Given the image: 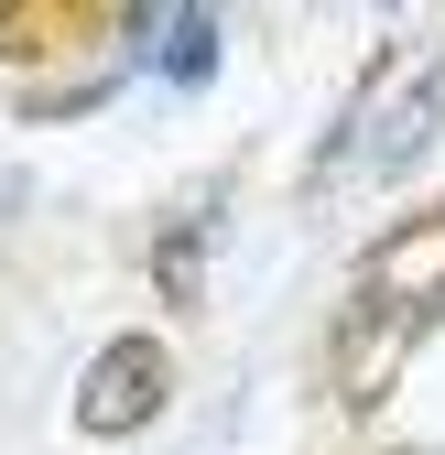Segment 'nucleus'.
Returning a JSON list of instances; mask_svg holds the SVG:
<instances>
[{
  "mask_svg": "<svg viewBox=\"0 0 445 455\" xmlns=\"http://www.w3.org/2000/svg\"><path fill=\"white\" fill-rule=\"evenodd\" d=\"M163 390H174L163 379V347L152 336H120V347H98V369L77 379V423L87 434H142L163 412Z\"/></svg>",
  "mask_w": 445,
  "mask_h": 455,
  "instance_id": "obj_2",
  "label": "nucleus"
},
{
  "mask_svg": "<svg viewBox=\"0 0 445 455\" xmlns=\"http://www.w3.org/2000/svg\"><path fill=\"white\" fill-rule=\"evenodd\" d=\"M206 66H217V22L185 12L174 33H163V76H174V87H206Z\"/></svg>",
  "mask_w": 445,
  "mask_h": 455,
  "instance_id": "obj_4",
  "label": "nucleus"
},
{
  "mask_svg": "<svg viewBox=\"0 0 445 455\" xmlns=\"http://www.w3.org/2000/svg\"><path fill=\"white\" fill-rule=\"evenodd\" d=\"M434 304H445V217H413V228H392V239L369 250V271H359V325L337 336V347H348V390H359V402L392 379L402 336H413Z\"/></svg>",
  "mask_w": 445,
  "mask_h": 455,
  "instance_id": "obj_1",
  "label": "nucleus"
},
{
  "mask_svg": "<svg viewBox=\"0 0 445 455\" xmlns=\"http://www.w3.org/2000/svg\"><path fill=\"white\" fill-rule=\"evenodd\" d=\"M424 141H434V66L392 76V98H380V131H369V163H380V174H413Z\"/></svg>",
  "mask_w": 445,
  "mask_h": 455,
  "instance_id": "obj_3",
  "label": "nucleus"
}]
</instances>
